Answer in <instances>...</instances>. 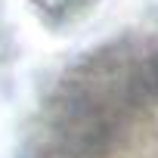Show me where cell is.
<instances>
[{"instance_id":"6da1fadb","label":"cell","mask_w":158,"mask_h":158,"mask_svg":"<svg viewBox=\"0 0 158 158\" xmlns=\"http://www.w3.org/2000/svg\"><path fill=\"white\" fill-rule=\"evenodd\" d=\"M31 158H158V40L99 50L65 74Z\"/></svg>"}]
</instances>
